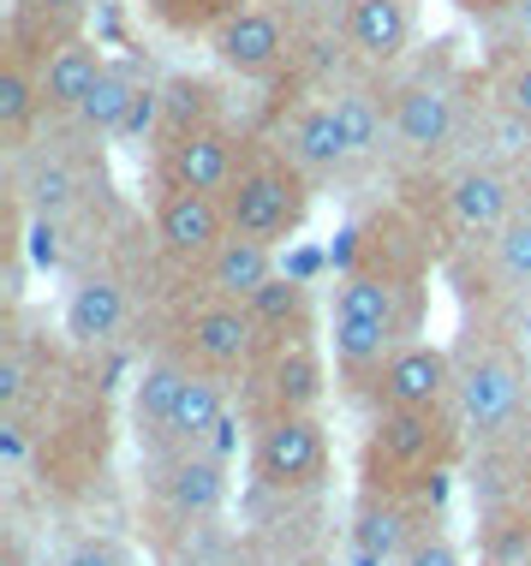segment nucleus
<instances>
[{
	"label": "nucleus",
	"instance_id": "nucleus-23",
	"mask_svg": "<svg viewBox=\"0 0 531 566\" xmlns=\"http://www.w3.org/2000/svg\"><path fill=\"white\" fill-rule=\"evenodd\" d=\"M42 119H49L42 60L7 42V54H0V144H7V156H19L24 144H37Z\"/></svg>",
	"mask_w": 531,
	"mask_h": 566
},
{
	"label": "nucleus",
	"instance_id": "nucleus-20",
	"mask_svg": "<svg viewBox=\"0 0 531 566\" xmlns=\"http://www.w3.org/2000/svg\"><path fill=\"white\" fill-rule=\"evenodd\" d=\"M102 72H108V49H102L90 30H79V36H66V42H54V49L42 54V96H49V119L72 126V119L84 114L90 90L102 84Z\"/></svg>",
	"mask_w": 531,
	"mask_h": 566
},
{
	"label": "nucleus",
	"instance_id": "nucleus-1",
	"mask_svg": "<svg viewBox=\"0 0 531 566\" xmlns=\"http://www.w3.org/2000/svg\"><path fill=\"white\" fill-rule=\"evenodd\" d=\"M424 323V281L383 269H341L329 304V352L346 381H371Z\"/></svg>",
	"mask_w": 531,
	"mask_h": 566
},
{
	"label": "nucleus",
	"instance_id": "nucleus-26",
	"mask_svg": "<svg viewBox=\"0 0 531 566\" xmlns=\"http://www.w3.org/2000/svg\"><path fill=\"white\" fill-rule=\"evenodd\" d=\"M90 12H96V0H12V49L42 60L54 42L79 36Z\"/></svg>",
	"mask_w": 531,
	"mask_h": 566
},
{
	"label": "nucleus",
	"instance_id": "nucleus-38",
	"mask_svg": "<svg viewBox=\"0 0 531 566\" xmlns=\"http://www.w3.org/2000/svg\"><path fill=\"white\" fill-rule=\"evenodd\" d=\"M293 566H335V560H323V555H311V560H293Z\"/></svg>",
	"mask_w": 531,
	"mask_h": 566
},
{
	"label": "nucleus",
	"instance_id": "nucleus-37",
	"mask_svg": "<svg viewBox=\"0 0 531 566\" xmlns=\"http://www.w3.org/2000/svg\"><path fill=\"white\" fill-rule=\"evenodd\" d=\"M281 12H293V19H311V12H329V0H275Z\"/></svg>",
	"mask_w": 531,
	"mask_h": 566
},
{
	"label": "nucleus",
	"instance_id": "nucleus-12",
	"mask_svg": "<svg viewBox=\"0 0 531 566\" xmlns=\"http://www.w3.org/2000/svg\"><path fill=\"white\" fill-rule=\"evenodd\" d=\"M149 233H156L162 256L179 269H204L209 256L221 251V239L233 233V221H227V203L209 191H186V186H162L156 203H149Z\"/></svg>",
	"mask_w": 531,
	"mask_h": 566
},
{
	"label": "nucleus",
	"instance_id": "nucleus-17",
	"mask_svg": "<svg viewBox=\"0 0 531 566\" xmlns=\"http://www.w3.org/2000/svg\"><path fill=\"white\" fill-rule=\"evenodd\" d=\"M430 518L413 495L400 489H364L358 513H353V560L358 566H400V555L413 548Z\"/></svg>",
	"mask_w": 531,
	"mask_h": 566
},
{
	"label": "nucleus",
	"instance_id": "nucleus-21",
	"mask_svg": "<svg viewBox=\"0 0 531 566\" xmlns=\"http://www.w3.org/2000/svg\"><path fill=\"white\" fill-rule=\"evenodd\" d=\"M424 227L406 216V209H376L364 227H353V251H346V269H383V274H413L424 281Z\"/></svg>",
	"mask_w": 531,
	"mask_h": 566
},
{
	"label": "nucleus",
	"instance_id": "nucleus-27",
	"mask_svg": "<svg viewBox=\"0 0 531 566\" xmlns=\"http://www.w3.org/2000/svg\"><path fill=\"white\" fill-rule=\"evenodd\" d=\"M478 251H483V274L496 281V293L531 298V197L490 239H478Z\"/></svg>",
	"mask_w": 531,
	"mask_h": 566
},
{
	"label": "nucleus",
	"instance_id": "nucleus-30",
	"mask_svg": "<svg viewBox=\"0 0 531 566\" xmlns=\"http://www.w3.org/2000/svg\"><path fill=\"white\" fill-rule=\"evenodd\" d=\"M216 119H227V114H221V96H216V84H209V78H197V72H174V78H162V132L216 126Z\"/></svg>",
	"mask_w": 531,
	"mask_h": 566
},
{
	"label": "nucleus",
	"instance_id": "nucleus-8",
	"mask_svg": "<svg viewBox=\"0 0 531 566\" xmlns=\"http://www.w3.org/2000/svg\"><path fill=\"white\" fill-rule=\"evenodd\" d=\"M269 334L257 328L251 304H233V298H209L197 293L186 311H179V352L197 370H216V376H246L257 358H263Z\"/></svg>",
	"mask_w": 531,
	"mask_h": 566
},
{
	"label": "nucleus",
	"instance_id": "nucleus-24",
	"mask_svg": "<svg viewBox=\"0 0 531 566\" xmlns=\"http://www.w3.org/2000/svg\"><path fill=\"white\" fill-rule=\"evenodd\" d=\"M156 90V78L138 66V60H108V72H102V84L90 90L84 114L72 119V132H84V144H102V137H126L132 114H138V102Z\"/></svg>",
	"mask_w": 531,
	"mask_h": 566
},
{
	"label": "nucleus",
	"instance_id": "nucleus-13",
	"mask_svg": "<svg viewBox=\"0 0 531 566\" xmlns=\"http://www.w3.org/2000/svg\"><path fill=\"white\" fill-rule=\"evenodd\" d=\"M12 197L30 221H72L90 203V167L66 144H24L12 156Z\"/></svg>",
	"mask_w": 531,
	"mask_h": 566
},
{
	"label": "nucleus",
	"instance_id": "nucleus-28",
	"mask_svg": "<svg viewBox=\"0 0 531 566\" xmlns=\"http://www.w3.org/2000/svg\"><path fill=\"white\" fill-rule=\"evenodd\" d=\"M186 376H191L186 358H149L138 381H132V430L149 441L168 436V418H174V400L186 388Z\"/></svg>",
	"mask_w": 531,
	"mask_h": 566
},
{
	"label": "nucleus",
	"instance_id": "nucleus-36",
	"mask_svg": "<svg viewBox=\"0 0 531 566\" xmlns=\"http://www.w3.org/2000/svg\"><path fill=\"white\" fill-rule=\"evenodd\" d=\"M448 7L460 12V19H472V24H483V30H490L496 19H508V12L520 7V0H448Z\"/></svg>",
	"mask_w": 531,
	"mask_h": 566
},
{
	"label": "nucleus",
	"instance_id": "nucleus-3",
	"mask_svg": "<svg viewBox=\"0 0 531 566\" xmlns=\"http://www.w3.org/2000/svg\"><path fill=\"white\" fill-rule=\"evenodd\" d=\"M388 132L400 161H442L454 137L466 132V72L454 54H413L400 72H388Z\"/></svg>",
	"mask_w": 531,
	"mask_h": 566
},
{
	"label": "nucleus",
	"instance_id": "nucleus-33",
	"mask_svg": "<svg viewBox=\"0 0 531 566\" xmlns=\"http://www.w3.org/2000/svg\"><path fill=\"white\" fill-rule=\"evenodd\" d=\"M400 566H466V555H460V543H454L448 531L430 525V531H424V537L400 555Z\"/></svg>",
	"mask_w": 531,
	"mask_h": 566
},
{
	"label": "nucleus",
	"instance_id": "nucleus-31",
	"mask_svg": "<svg viewBox=\"0 0 531 566\" xmlns=\"http://www.w3.org/2000/svg\"><path fill=\"white\" fill-rule=\"evenodd\" d=\"M251 316L263 334H305L311 328V281L299 274H275L263 293L251 298Z\"/></svg>",
	"mask_w": 531,
	"mask_h": 566
},
{
	"label": "nucleus",
	"instance_id": "nucleus-19",
	"mask_svg": "<svg viewBox=\"0 0 531 566\" xmlns=\"http://www.w3.org/2000/svg\"><path fill=\"white\" fill-rule=\"evenodd\" d=\"M275 144L293 156V167L311 179V186H323V179H335V174H353V167H346V137H341V126H335V108H329L323 90H316V96H305L293 114L281 119Z\"/></svg>",
	"mask_w": 531,
	"mask_h": 566
},
{
	"label": "nucleus",
	"instance_id": "nucleus-6",
	"mask_svg": "<svg viewBox=\"0 0 531 566\" xmlns=\"http://www.w3.org/2000/svg\"><path fill=\"white\" fill-rule=\"evenodd\" d=\"M448 453H454V430H448L442 411L383 406L371 418V436H364V489L442 478Z\"/></svg>",
	"mask_w": 531,
	"mask_h": 566
},
{
	"label": "nucleus",
	"instance_id": "nucleus-29",
	"mask_svg": "<svg viewBox=\"0 0 531 566\" xmlns=\"http://www.w3.org/2000/svg\"><path fill=\"white\" fill-rule=\"evenodd\" d=\"M483 96L496 114L531 126V42H496L483 60Z\"/></svg>",
	"mask_w": 531,
	"mask_h": 566
},
{
	"label": "nucleus",
	"instance_id": "nucleus-11",
	"mask_svg": "<svg viewBox=\"0 0 531 566\" xmlns=\"http://www.w3.org/2000/svg\"><path fill=\"white\" fill-rule=\"evenodd\" d=\"M341 49L353 54L358 72H400L418 49V7L413 0H335Z\"/></svg>",
	"mask_w": 531,
	"mask_h": 566
},
{
	"label": "nucleus",
	"instance_id": "nucleus-9",
	"mask_svg": "<svg viewBox=\"0 0 531 566\" xmlns=\"http://www.w3.org/2000/svg\"><path fill=\"white\" fill-rule=\"evenodd\" d=\"M436 191H442V221H448V233L466 239V244L490 239L496 227H502L513 209L531 197V191L520 186V174H513L508 161H490V156L454 161Z\"/></svg>",
	"mask_w": 531,
	"mask_h": 566
},
{
	"label": "nucleus",
	"instance_id": "nucleus-2",
	"mask_svg": "<svg viewBox=\"0 0 531 566\" xmlns=\"http://www.w3.org/2000/svg\"><path fill=\"white\" fill-rule=\"evenodd\" d=\"M454 418L472 441L531 430V364L508 334L472 328L454 346Z\"/></svg>",
	"mask_w": 531,
	"mask_h": 566
},
{
	"label": "nucleus",
	"instance_id": "nucleus-35",
	"mask_svg": "<svg viewBox=\"0 0 531 566\" xmlns=\"http://www.w3.org/2000/svg\"><path fill=\"white\" fill-rule=\"evenodd\" d=\"M24 394H30V364H24L19 346H7V358H0V406L19 411Z\"/></svg>",
	"mask_w": 531,
	"mask_h": 566
},
{
	"label": "nucleus",
	"instance_id": "nucleus-22",
	"mask_svg": "<svg viewBox=\"0 0 531 566\" xmlns=\"http://www.w3.org/2000/svg\"><path fill=\"white\" fill-rule=\"evenodd\" d=\"M281 274V244L269 239H246V233H227L221 251L209 256L204 269H197V293L209 298H233V304H251L257 293H263L269 281Z\"/></svg>",
	"mask_w": 531,
	"mask_h": 566
},
{
	"label": "nucleus",
	"instance_id": "nucleus-14",
	"mask_svg": "<svg viewBox=\"0 0 531 566\" xmlns=\"http://www.w3.org/2000/svg\"><path fill=\"white\" fill-rule=\"evenodd\" d=\"M257 381L269 411H316L329 394V358L316 346V334H269L263 358L246 370Z\"/></svg>",
	"mask_w": 531,
	"mask_h": 566
},
{
	"label": "nucleus",
	"instance_id": "nucleus-25",
	"mask_svg": "<svg viewBox=\"0 0 531 566\" xmlns=\"http://www.w3.org/2000/svg\"><path fill=\"white\" fill-rule=\"evenodd\" d=\"M227 423V388L216 370H197L186 376V388H179L174 400V418H168V436H162V448H209V441L221 436Z\"/></svg>",
	"mask_w": 531,
	"mask_h": 566
},
{
	"label": "nucleus",
	"instance_id": "nucleus-18",
	"mask_svg": "<svg viewBox=\"0 0 531 566\" xmlns=\"http://www.w3.org/2000/svg\"><path fill=\"white\" fill-rule=\"evenodd\" d=\"M126 323H132V293H126V281H119L114 269H84L79 281L66 286L60 328H66L72 346L96 352V346L119 340V334H126Z\"/></svg>",
	"mask_w": 531,
	"mask_h": 566
},
{
	"label": "nucleus",
	"instance_id": "nucleus-7",
	"mask_svg": "<svg viewBox=\"0 0 531 566\" xmlns=\"http://www.w3.org/2000/svg\"><path fill=\"white\" fill-rule=\"evenodd\" d=\"M251 478L269 495H305L329 478V430L316 411H269L251 436Z\"/></svg>",
	"mask_w": 531,
	"mask_h": 566
},
{
	"label": "nucleus",
	"instance_id": "nucleus-10",
	"mask_svg": "<svg viewBox=\"0 0 531 566\" xmlns=\"http://www.w3.org/2000/svg\"><path fill=\"white\" fill-rule=\"evenodd\" d=\"M246 144H251V137H239L233 119L162 132L156 137V179H162V186H186V191L221 197L227 186H233L239 161H246Z\"/></svg>",
	"mask_w": 531,
	"mask_h": 566
},
{
	"label": "nucleus",
	"instance_id": "nucleus-16",
	"mask_svg": "<svg viewBox=\"0 0 531 566\" xmlns=\"http://www.w3.org/2000/svg\"><path fill=\"white\" fill-rule=\"evenodd\" d=\"M227 459L209 453V448H168L156 459V495L162 507L186 525H204L227 507Z\"/></svg>",
	"mask_w": 531,
	"mask_h": 566
},
{
	"label": "nucleus",
	"instance_id": "nucleus-32",
	"mask_svg": "<svg viewBox=\"0 0 531 566\" xmlns=\"http://www.w3.org/2000/svg\"><path fill=\"white\" fill-rule=\"evenodd\" d=\"M239 7H246V0H144V12L162 30H174V36H197V42H204L221 19H233Z\"/></svg>",
	"mask_w": 531,
	"mask_h": 566
},
{
	"label": "nucleus",
	"instance_id": "nucleus-4",
	"mask_svg": "<svg viewBox=\"0 0 531 566\" xmlns=\"http://www.w3.org/2000/svg\"><path fill=\"white\" fill-rule=\"evenodd\" d=\"M311 197H316V186L299 174L281 144H246V161H239L233 186L221 191V203H227L233 233L269 239V244H281V239L293 244L305 216H311Z\"/></svg>",
	"mask_w": 531,
	"mask_h": 566
},
{
	"label": "nucleus",
	"instance_id": "nucleus-15",
	"mask_svg": "<svg viewBox=\"0 0 531 566\" xmlns=\"http://www.w3.org/2000/svg\"><path fill=\"white\" fill-rule=\"evenodd\" d=\"M371 400L376 411L383 406H406V411H442L454 406V346L436 340H406L394 358L376 370L371 381Z\"/></svg>",
	"mask_w": 531,
	"mask_h": 566
},
{
	"label": "nucleus",
	"instance_id": "nucleus-34",
	"mask_svg": "<svg viewBox=\"0 0 531 566\" xmlns=\"http://www.w3.org/2000/svg\"><path fill=\"white\" fill-rule=\"evenodd\" d=\"M60 566H132V555H126V543H114V537H79L60 555Z\"/></svg>",
	"mask_w": 531,
	"mask_h": 566
},
{
	"label": "nucleus",
	"instance_id": "nucleus-5",
	"mask_svg": "<svg viewBox=\"0 0 531 566\" xmlns=\"http://www.w3.org/2000/svg\"><path fill=\"white\" fill-rule=\"evenodd\" d=\"M209 60L239 84H275L299 66L305 54V24L293 12H281L275 0H246L233 19H221L216 30L204 36Z\"/></svg>",
	"mask_w": 531,
	"mask_h": 566
}]
</instances>
